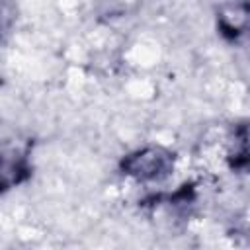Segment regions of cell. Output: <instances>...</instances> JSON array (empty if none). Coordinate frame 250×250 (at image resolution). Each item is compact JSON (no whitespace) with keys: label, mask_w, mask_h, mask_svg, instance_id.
I'll return each mask as SVG.
<instances>
[{"label":"cell","mask_w":250,"mask_h":250,"mask_svg":"<svg viewBox=\"0 0 250 250\" xmlns=\"http://www.w3.org/2000/svg\"><path fill=\"white\" fill-rule=\"evenodd\" d=\"M123 168L137 180H156L168 174L166 170L170 168V154L162 148H145L131 154Z\"/></svg>","instance_id":"1"}]
</instances>
